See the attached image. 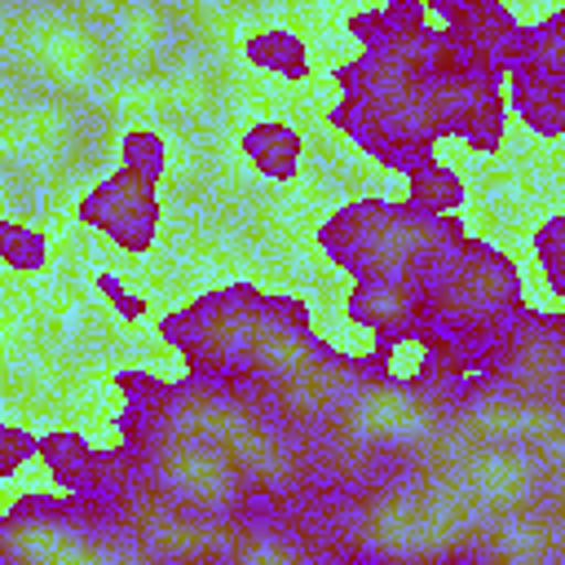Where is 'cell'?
<instances>
[{"mask_svg": "<svg viewBox=\"0 0 565 565\" xmlns=\"http://www.w3.org/2000/svg\"><path fill=\"white\" fill-rule=\"evenodd\" d=\"M419 366L406 380L411 393L441 411H463L481 397L477 375L490 371L525 318V282L512 252L490 238H463L433 274L411 282Z\"/></svg>", "mask_w": 565, "mask_h": 565, "instance_id": "cell-1", "label": "cell"}, {"mask_svg": "<svg viewBox=\"0 0 565 565\" xmlns=\"http://www.w3.org/2000/svg\"><path fill=\"white\" fill-rule=\"evenodd\" d=\"M335 84L340 102L327 110V128L388 172H411L441 137H450L441 26H428L397 49H362L335 66Z\"/></svg>", "mask_w": 565, "mask_h": 565, "instance_id": "cell-2", "label": "cell"}, {"mask_svg": "<svg viewBox=\"0 0 565 565\" xmlns=\"http://www.w3.org/2000/svg\"><path fill=\"white\" fill-rule=\"evenodd\" d=\"M305 331H313V309L305 296L260 291L256 282H230L168 309L154 322L159 344L181 353L190 380L212 393H238L265 375Z\"/></svg>", "mask_w": 565, "mask_h": 565, "instance_id": "cell-3", "label": "cell"}, {"mask_svg": "<svg viewBox=\"0 0 565 565\" xmlns=\"http://www.w3.org/2000/svg\"><path fill=\"white\" fill-rule=\"evenodd\" d=\"M468 225L459 212H424L411 199L362 194L340 203L318 225V252L353 282H419L459 243Z\"/></svg>", "mask_w": 565, "mask_h": 565, "instance_id": "cell-4", "label": "cell"}, {"mask_svg": "<svg viewBox=\"0 0 565 565\" xmlns=\"http://www.w3.org/2000/svg\"><path fill=\"white\" fill-rule=\"evenodd\" d=\"M503 97L508 110L539 137L556 141L565 132V13L552 9L547 18L516 26L512 57L503 66Z\"/></svg>", "mask_w": 565, "mask_h": 565, "instance_id": "cell-5", "label": "cell"}, {"mask_svg": "<svg viewBox=\"0 0 565 565\" xmlns=\"http://www.w3.org/2000/svg\"><path fill=\"white\" fill-rule=\"evenodd\" d=\"M441 71H446L450 137H459L472 154H499L508 137L503 71L463 40H455L446 26H441Z\"/></svg>", "mask_w": 565, "mask_h": 565, "instance_id": "cell-6", "label": "cell"}, {"mask_svg": "<svg viewBox=\"0 0 565 565\" xmlns=\"http://www.w3.org/2000/svg\"><path fill=\"white\" fill-rule=\"evenodd\" d=\"M75 221L106 234L119 252L128 256H146L159 238V221H163V207H159V185L146 181L141 172L132 168H119L115 177L88 185L75 203Z\"/></svg>", "mask_w": 565, "mask_h": 565, "instance_id": "cell-7", "label": "cell"}, {"mask_svg": "<svg viewBox=\"0 0 565 565\" xmlns=\"http://www.w3.org/2000/svg\"><path fill=\"white\" fill-rule=\"evenodd\" d=\"M119 393H124V411L115 419L124 446L141 450V455H154L177 419V411L185 406L190 397V380H163L154 371H141V366H128V371H115L110 380Z\"/></svg>", "mask_w": 565, "mask_h": 565, "instance_id": "cell-8", "label": "cell"}, {"mask_svg": "<svg viewBox=\"0 0 565 565\" xmlns=\"http://www.w3.org/2000/svg\"><path fill=\"white\" fill-rule=\"evenodd\" d=\"M428 13L441 18V26L463 40L468 49H477L481 57H490L499 71L508 66L512 57V44H516V18L508 9V0H424Z\"/></svg>", "mask_w": 565, "mask_h": 565, "instance_id": "cell-9", "label": "cell"}, {"mask_svg": "<svg viewBox=\"0 0 565 565\" xmlns=\"http://www.w3.org/2000/svg\"><path fill=\"white\" fill-rule=\"evenodd\" d=\"M238 150L252 159V168L278 185L300 177V159H305V137L282 124V119H260L238 137Z\"/></svg>", "mask_w": 565, "mask_h": 565, "instance_id": "cell-10", "label": "cell"}, {"mask_svg": "<svg viewBox=\"0 0 565 565\" xmlns=\"http://www.w3.org/2000/svg\"><path fill=\"white\" fill-rule=\"evenodd\" d=\"M428 9L424 0H388L380 9H362V13H349L344 31L362 44V49H397V44H411L419 31H428Z\"/></svg>", "mask_w": 565, "mask_h": 565, "instance_id": "cell-11", "label": "cell"}, {"mask_svg": "<svg viewBox=\"0 0 565 565\" xmlns=\"http://www.w3.org/2000/svg\"><path fill=\"white\" fill-rule=\"evenodd\" d=\"M35 455L49 472V481L62 490V494H75L88 477V459H93V446L84 433L75 428H49V433H35Z\"/></svg>", "mask_w": 565, "mask_h": 565, "instance_id": "cell-12", "label": "cell"}, {"mask_svg": "<svg viewBox=\"0 0 565 565\" xmlns=\"http://www.w3.org/2000/svg\"><path fill=\"white\" fill-rule=\"evenodd\" d=\"M406 199L415 207H424V212H459L463 199H468V185H463V177L450 163L428 154L424 163H415L406 172Z\"/></svg>", "mask_w": 565, "mask_h": 565, "instance_id": "cell-13", "label": "cell"}, {"mask_svg": "<svg viewBox=\"0 0 565 565\" xmlns=\"http://www.w3.org/2000/svg\"><path fill=\"white\" fill-rule=\"evenodd\" d=\"M247 62L260 66V71H274V75H282V79H291V84L309 79V49H305V40H300L296 31H287V26L256 31V35L247 40Z\"/></svg>", "mask_w": 565, "mask_h": 565, "instance_id": "cell-14", "label": "cell"}, {"mask_svg": "<svg viewBox=\"0 0 565 565\" xmlns=\"http://www.w3.org/2000/svg\"><path fill=\"white\" fill-rule=\"evenodd\" d=\"M0 265L13 274H44L49 269V238L35 225L0 216Z\"/></svg>", "mask_w": 565, "mask_h": 565, "instance_id": "cell-15", "label": "cell"}, {"mask_svg": "<svg viewBox=\"0 0 565 565\" xmlns=\"http://www.w3.org/2000/svg\"><path fill=\"white\" fill-rule=\"evenodd\" d=\"M530 247H534V260H539V269H543L547 291L561 300V296H565V216L552 212V216L530 234Z\"/></svg>", "mask_w": 565, "mask_h": 565, "instance_id": "cell-16", "label": "cell"}, {"mask_svg": "<svg viewBox=\"0 0 565 565\" xmlns=\"http://www.w3.org/2000/svg\"><path fill=\"white\" fill-rule=\"evenodd\" d=\"M119 168H132L141 172L146 181H163L168 172V141L154 132V128H128L124 141H119Z\"/></svg>", "mask_w": 565, "mask_h": 565, "instance_id": "cell-17", "label": "cell"}, {"mask_svg": "<svg viewBox=\"0 0 565 565\" xmlns=\"http://www.w3.org/2000/svg\"><path fill=\"white\" fill-rule=\"evenodd\" d=\"M31 455H35V433L0 419V481H9Z\"/></svg>", "mask_w": 565, "mask_h": 565, "instance_id": "cell-18", "label": "cell"}, {"mask_svg": "<svg viewBox=\"0 0 565 565\" xmlns=\"http://www.w3.org/2000/svg\"><path fill=\"white\" fill-rule=\"evenodd\" d=\"M93 282H97V291H102V296L115 305V313H119V318H128V322H141V318H146V309H150V305H146V296L128 291V287H124V282H119L110 269H102Z\"/></svg>", "mask_w": 565, "mask_h": 565, "instance_id": "cell-19", "label": "cell"}, {"mask_svg": "<svg viewBox=\"0 0 565 565\" xmlns=\"http://www.w3.org/2000/svg\"><path fill=\"white\" fill-rule=\"evenodd\" d=\"M0 561H4V539H0Z\"/></svg>", "mask_w": 565, "mask_h": 565, "instance_id": "cell-20", "label": "cell"}]
</instances>
